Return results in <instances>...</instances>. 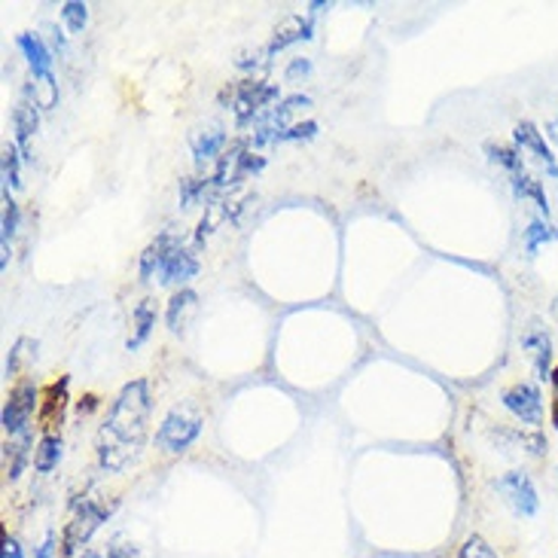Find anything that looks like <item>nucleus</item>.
Returning a JSON list of instances; mask_svg holds the SVG:
<instances>
[{"label":"nucleus","mask_w":558,"mask_h":558,"mask_svg":"<svg viewBox=\"0 0 558 558\" xmlns=\"http://www.w3.org/2000/svg\"><path fill=\"white\" fill-rule=\"evenodd\" d=\"M56 556H59V546H56V534L49 531L44 541H40V546L34 549V558H56Z\"/></svg>","instance_id":"32"},{"label":"nucleus","mask_w":558,"mask_h":558,"mask_svg":"<svg viewBox=\"0 0 558 558\" xmlns=\"http://www.w3.org/2000/svg\"><path fill=\"white\" fill-rule=\"evenodd\" d=\"M556 129H558V120H556Z\"/></svg>","instance_id":"34"},{"label":"nucleus","mask_w":558,"mask_h":558,"mask_svg":"<svg viewBox=\"0 0 558 558\" xmlns=\"http://www.w3.org/2000/svg\"><path fill=\"white\" fill-rule=\"evenodd\" d=\"M15 46H19V52H22V56H25V61H28L34 83L56 80V74H52L56 52L49 49V44H46L40 34H34V31H28V34H19V37H15Z\"/></svg>","instance_id":"9"},{"label":"nucleus","mask_w":558,"mask_h":558,"mask_svg":"<svg viewBox=\"0 0 558 558\" xmlns=\"http://www.w3.org/2000/svg\"><path fill=\"white\" fill-rule=\"evenodd\" d=\"M156 320H159V308H156V302L153 300L137 302L135 308H132V324H135V330H132V336H129L125 348H129V351H137L141 345H147V339L153 336Z\"/></svg>","instance_id":"16"},{"label":"nucleus","mask_w":558,"mask_h":558,"mask_svg":"<svg viewBox=\"0 0 558 558\" xmlns=\"http://www.w3.org/2000/svg\"><path fill=\"white\" fill-rule=\"evenodd\" d=\"M281 98V89L272 86V83H259V80H244L232 89V98H229V107L235 113L239 125H247V122L259 120V113L266 107Z\"/></svg>","instance_id":"7"},{"label":"nucleus","mask_w":558,"mask_h":558,"mask_svg":"<svg viewBox=\"0 0 558 558\" xmlns=\"http://www.w3.org/2000/svg\"><path fill=\"white\" fill-rule=\"evenodd\" d=\"M198 312V293L196 290H190V287H183V290H174V296L168 300L166 308V324L168 330L183 332L186 330V324H190V317Z\"/></svg>","instance_id":"13"},{"label":"nucleus","mask_w":558,"mask_h":558,"mask_svg":"<svg viewBox=\"0 0 558 558\" xmlns=\"http://www.w3.org/2000/svg\"><path fill=\"white\" fill-rule=\"evenodd\" d=\"M37 129H40V105L28 95H22V101L13 107V144L19 147L25 162L31 159V137L37 135Z\"/></svg>","instance_id":"12"},{"label":"nucleus","mask_w":558,"mask_h":558,"mask_svg":"<svg viewBox=\"0 0 558 558\" xmlns=\"http://www.w3.org/2000/svg\"><path fill=\"white\" fill-rule=\"evenodd\" d=\"M513 147L522 153V156H531L537 166L544 168L546 178L558 181V156L556 150L549 147V141H546V135L541 132V125H537V122H531V120L515 122Z\"/></svg>","instance_id":"8"},{"label":"nucleus","mask_w":558,"mask_h":558,"mask_svg":"<svg viewBox=\"0 0 558 558\" xmlns=\"http://www.w3.org/2000/svg\"><path fill=\"white\" fill-rule=\"evenodd\" d=\"M202 415L190 412V409H171L162 424L156 427V449H162L166 454H183L196 446V439L202 437Z\"/></svg>","instance_id":"3"},{"label":"nucleus","mask_w":558,"mask_h":558,"mask_svg":"<svg viewBox=\"0 0 558 558\" xmlns=\"http://www.w3.org/2000/svg\"><path fill=\"white\" fill-rule=\"evenodd\" d=\"M68 376H61L59 381H52L49 388H46V403H40V422H44L46 434H52L49 427L52 424H61L64 418V407H68Z\"/></svg>","instance_id":"17"},{"label":"nucleus","mask_w":558,"mask_h":558,"mask_svg":"<svg viewBox=\"0 0 558 558\" xmlns=\"http://www.w3.org/2000/svg\"><path fill=\"white\" fill-rule=\"evenodd\" d=\"M0 558H25V546H22V541H19L15 534H10V531H3Z\"/></svg>","instance_id":"29"},{"label":"nucleus","mask_w":558,"mask_h":558,"mask_svg":"<svg viewBox=\"0 0 558 558\" xmlns=\"http://www.w3.org/2000/svg\"><path fill=\"white\" fill-rule=\"evenodd\" d=\"M196 275H198L196 254H193V251H186L183 244H174V247L166 254V259H162V266H159L156 278H159V284L162 287H181L183 290V284H190Z\"/></svg>","instance_id":"10"},{"label":"nucleus","mask_w":558,"mask_h":558,"mask_svg":"<svg viewBox=\"0 0 558 558\" xmlns=\"http://www.w3.org/2000/svg\"><path fill=\"white\" fill-rule=\"evenodd\" d=\"M549 391H553V403H549V418H553V427L558 430V366L553 369V378H549Z\"/></svg>","instance_id":"33"},{"label":"nucleus","mask_w":558,"mask_h":558,"mask_svg":"<svg viewBox=\"0 0 558 558\" xmlns=\"http://www.w3.org/2000/svg\"><path fill=\"white\" fill-rule=\"evenodd\" d=\"M3 183H7V190L22 186V153L15 144L3 147Z\"/></svg>","instance_id":"26"},{"label":"nucleus","mask_w":558,"mask_h":558,"mask_svg":"<svg viewBox=\"0 0 558 558\" xmlns=\"http://www.w3.org/2000/svg\"><path fill=\"white\" fill-rule=\"evenodd\" d=\"M174 244H181V239H178V235H171V232H162V235H156V242L147 244V251L141 254V263H137V275H141V281H150L153 275L159 272L162 259H166V254L174 247Z\"/></svg>","instance_id":"18"},{"label":"nucleus","mask_w":558,"mask_h":558,"mask_svg":"<svg viewBox=\"0 0 558 558\" xmlns=\"http://www.w3.org/2000/svg\"><path fill=\"white\" fill-rule=\"evenodd\" d=\"M37 409H40V388H37V381L22 378V381L13 385L10 393H7V407H3V415H0L3 430H7L10 437H22V434L28 430V424Z\"/></svg>","instance_id":"6"},{"label":"nucleus","mask_w":558,"mask_h":558,"mask_svg":"<svg viewBox=\"0 0 558 558\" xmlns=\"http://www.w3.org/2000/svg\"><path fill=\"white\" fill-rule=\"evenodd\" d=\"M76 558H135V546L122 537H113L101 546H89L86 553H80Z\"/></svg>","instance_id":"24"},{"label":"nucleus","mask_w":558,"mask_h":558,"mask_svg":"<svg viewBox=\"0 0 558 558\" xmlns=\"http://www.w3.org/2000/svg\"><path fill=\"white\" fill-rule=\"evenodd\" d=\"M31 357H37V342H34V339H28V336H22V339H19V342L13 345V351H10L7 366H3L7 378L19 376V373H22V366H25V361H31Z\"/></svg>","instance_id":"22"},{"label":"nucleus","mask_w":558,"mask_h":558,"mask_svg":"<svg viewBox=\"0 0 558 558\" xmlns=\"http://www.w3.org/2000/svg\"><path fill=\"white\" fill-rule=\"evenodd\" d=\"M19 223H22V214H19V205L15 198L10 196V190H3V259H0V269L10 266V242L19 232Z\"/></svg>","instance_id":"21"},{"label":"nucleus","mask_w":558,"mask_h":558,"mask_svg":"<svg viewBox=\"0 0 558 558\" xmlns=\"http://www.w3.org/2000/svg\"><path fill=\"white\" fill-rule=\"evenodd\" d=\"M315 15H305V19H300V15H293V19H287L284 28L278 31L272 37V44L263 49V56L269 59V56H275V52H281V49H287L290 44H300V40H312L315 34Z\"/></svg>","instance_id":"14"},{"label":"nucleus","mask_w":558,"mask_h":558,"mask_svg":"<svg viewBox=\"0 0 558 558\" xmlns=\"http://www.w3.org/2000/svg\"><path fill=\"white\" fill-rule=\"evenodd\" d=\"M61 458H64V439H61V434H44V437L37 439V446H34L31 464H34V470L40 476H49L61 464Z\"/></svg>","instance_id":"15"},{"label":"nucleus","mask_w":558,"mask_h":558,"mask_svg":"<svg viewBox=\"0 0 558 558\" xmlns=\"http://www.w3.org/2000/svg\"><path fill=\"white\" fill-rule=\"evenodd\" d=\"M223 147H227V135H223L220 129L198 132V135L193 137V159H196V166H208L217 156H223Z\"/></svg>","instance_id":"19"},{"label":"nucleus","mask_w":558,"mask_h":558,"mask_svg":"<svg viewBox=\"0 0 558 558\" xmlns=\"http://www.w3.org/2000/svg\"><path fill=\"white\" fill-rule=\"evenodd\" d=\"M308 74H312V61L308 59H293L284 71V76L290 83H293V80H305Z\"/></svg>","instance_id":"30"},{"label":"nucleus","mask_w":558,"mask_h":558,"mask_svg":"<svg viewBox=\"0 0 558 558\" xmlns=\"http://www.w3.org/2000/svg\"><path fill=\"white\" fill-rule=\"evenodd\" d=\"M522 348L531 354V369H534V378H537V385L546 381L549 385V378H553V369H556V363H553V339H549V332L544 327H531L525 336H522Z\"/></svg>","instance_id":"11"},{"label":"nucleus","mask_w":558,"mask_h":558,"mask_svg":"<svg viewBox=\"0 0 558 558\" xmlns=\"http://www.w3.org/2000/svg\"><path fill=\"white\" fill-rule=\"evenodd\" d=\"M500 407L507 409L513 415L515 422H522V427H531L537 430L546 418V403H544V391L537 381H513L510 388L500 391Z\"/></svg>","instance_id":"5"},{"label":"nucleus","mask_w":558,"mask_h":558,"mask_svg":"<svg viewBox=\"0 0 558 558\" xmlns=\"http://www.w3.org/2000/svg\"><path fill=\"white\" fill-rule=\"evenodd\" d=\"M458 558H498V553H495L492 546L485 544L480 534H473V537H468V544L461 546Z\"/></svg>","instance_id":"28"},{"label":"nucleus","mask_w":558,"mask_h":558,"mask_svg":"<svg viewBox=\"0 0 558 558\" xmlns=\"http://www.w3.org/2000/svg\"><path fill=\"white\" fill-rule=\"evenodd\" d=\"M317 135V122L315 120H305V122H293V125H287L278 132V144H287V141H312Z\"/></svg>","instance_id":"27"},{"label":"nucleus","mask_w":558,"mask_h":558,"mask_svg":"<svg viewBox=\"0 0 558 558\" xmlns=\"http://www.w3.org/2000/svg\"><path fill=\"white\" fill-rule=\"evenodd\" d=\"M31 446V430H25L22 437H15L13 442H7V458L13 454V464L7 468V476H10V483H15L19 476H22V468H25V461H28V449ZM34 454V452H31Z\"/></svg>","instance_id":"23"},{"label":"nucleus","mask_w":558,"mask_h":558,"mask_svg":"<svg viewBox=\"0 0 558 558\" xmlns=\"http://www.w3.org/2000/svg\"><path fill=\"white\" fill-rule=\"evenodd\" d=\"M46 31H49V40H46L49 49H52L56 56H64V49H68V37H64V31H61L59 25H49Z\"/></svg>","instance_id":"31"},{"label":"nucleus","mask_w":558,"mask_h":558,"mask_svg":"<svg viewBox=\"0 0 558 558\" xmlns=\"http://www.w3.org/2000/svg\"><path fill=\"white\" fill-rule=\"evenodd\" d=\"M549 242H558V227L553 220H544V217H534L529 223V229L522 232V244H525V254L529 257H537L541 247Z\"/></svg>","instance_id":"20"},{"label":"nucleus","mask_w":558,"mask_h":558,"mask_svg":"<svg viewBox=\"0 0 558 558\" xmlns=\"http://www.w3.org/2000/svg\"><path fill=\"white\" fill-rule=\"evenodd\" d=\"M113 513H117V500L89 498V495L76 500L59 534V558H76L80 553H86L95 534L105 529Z\"/></svg>","instance_id":"2"},{"label":"nucleus","mask_w":558,"mask_h":558,"mask_svg":"<svg viewBox=\"0 0 558 558\" xmlns=\"http://www.w3.org/2000/svg\"><path fill=\"white\" fill-rule=\"evenodd\" d=\"M150 381L135 378L129 385H122L117 393L113 407L107 412V418L98 427L95 437V454H98V468L105 473H122L137 461V454L147 446L150 434Z\"/></svg>","instance_id":"1"},{"label":"nucleus","mask_w":558,"mask_h":558,"mask_svg":"<svg viewBox=\"0 0 558 558\" xmlns=\"http://www.w3.org/2000/svg\"><path fill=\"white\" fill-rule=\"evenodd\" d=\"M61 22L68 25L71 34H83L86 25H89V7H86V3H80V0H68V3H61Z\"/></svg>","instance_id":"25"},{"label":"nucleus","mask_w":558,"mask_h":558,"mask_svg":"<svg viewBox=\"0 0 558 558\" xmlns=\"http://www.w3.org/2000/svg\"><path fill=\"white\" fill-rule=\"evenodd\" d=\"M495 492L515 519H534L541 513V492L529 470H507L495 480Z\"/></svg>","instance_id":"4"}]
</instances>
